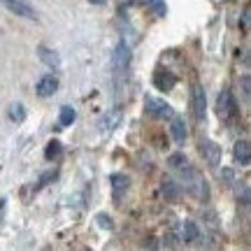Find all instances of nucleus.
I'll list each match as a JSON object with an SVG mask.
<instances>
[{
	"instance_id": "obj_1",
	"label": "nucleus",
	"mask_w": 251,
	"mask_h": 251,
	"mask_svg": "<svg viewBox=\"0 0 251 251\" xmlns=\"http://www.w3.org/2000/svg\"><path fill=\"white\" fill-rule=\"evenodd\" d=\"M216 114H219V119H224V121H230V119H235V114H237V100H235V96L228 89H224L219 93Z\"/></svg>"
},
{
	"instance_id": "obj_2",
	"label": "nucleus",
	"mask_w": 251,
	"mask_h": 251,
	"mask_svg": "<svg viewBox=\"0 0 251 251\" xmlns=\"http://www.w3.org/2000/svg\"><path fill=\"white\" fill-rule=\"evenodd\" d=\"M191 107H193V114H196V121H205L207 117V98H205V89L200 84H193V91H191Z\"/></svg>"
},
{
	"instance_id": "obj_3",
	"label": "nucleus",
	"mask_w": 251,
	"mask_h": 251,
	"mask_svg": "<svg viewBox=\"0 0 251 251\" xmlns=\"http://www.w3.org/2000/svg\"><path fill=\"white\" fill-rule=\"evenodd\" d=\"M0 2H2L12 14L24 17V19H28V21H37V12H35V7H33L28 0H0Z\"/></svg>"
},
{
	"instance_id": "obj_4",
	"label": "nucleus",
	"mask_w": 251,
	"mask_h": 251,
	"mask_svg": "<svg viewBox=\"0 0 251 251\" xmlns=\"http://www.w3.org/2000/svg\"><path fill=\"white\" fill-rule=\"evenodd\" d=\"M144 109H147V114L153 119H170L175 112L172 107L161 98H147L144 100Z\"/></svg>"
},
{
	"instance_id": "obj_5",
	"label": "nucleus",
	"mask_w": 251,
	"mask_h": 251,
	"mask_svg": "<svg viewBox=\"0 0 251 251\" xmlns=\"http://www.w3.org/2000/svg\"><path fill=\"white\" fill-rule=\"evenodd\" d=\"M128 65H130V47L126 42H119L114 54H112V68L117 70V75H124L128 70Z\"/></svg>"
},
{
	"instance_id": "obj_6",
	"label": "nucleus",
	"mask_w": 251,
	"mask_h": 251,
	"mask_svg": "<svg viewBox=\"0 0 251 251\" xmlns=\"http://www.w3.org/2000/svg\"><path fill=\"white\" fill-rule=\"evenodd\" d=\"M200 151L205 156L207 165H212V168H219V165H221V156H224L221 144L212 142V140H200Z\"/></svg>"
},
{
	"instance_id": "obj_7",
	"label": "nucleus",
	"mask_w": 251,
	"mask_h": 251,
	"mask_svg": "<svg viewBox=\"0 0 251 251\" xmlns=\"http://www.w3.org/2000/svg\"><path fill=\"white\" fill-rule=\"evenodd\" d=\"M35 91L40 98H51L56 91H58V77H56V75H45L42 79L37 81Z\"/></svg>"
},
{
	"instance_id": "obj_8",
	"label": "nucleus",
	"mask_w": 251,
	"mask_h": 251,
	"mask_svg": "<svg viewBox=\"0 0 251 251\" xmlns=\"http://www.w3.org/2000/svg\"><path fill=\"white\" fill-rule=\"evenodd\" d=\"M175 84H177V77H175L170 70H163L161 68V70L153 72V86L158 91H172Z\"/></svg>"
},
{
	"instance_id": "obj_9",
	"label": "nucleus",
	"mask_w": 251,
	"mask_h": 251,
	"mask_svg": "<svg viewBox=\"0 0 251 251\" xmlns=\"http://www.w3.org/2000/svg\"><path fill=\"white\" fill-rule=\"evenodd\" d=\"M109 184H112L114 198H117V200H121L124 191H128V186H130V179H128L126 175H121V172H114V175H109Z\"/></svg>"
},
{
	"instance_id": "obj_10",
	"label": "nucleus",
	"mask_w": 251,
	"mask_h": 251,
	"mask_svg": "<svg viewBox=\"0 0 251 251\" xmlns=\"http://www.w3.org/2000/svg\"><path fill=\"white\" fill-rule=\"evenodd\" d=\"M37 56H40V61L49 65L51 70H61V58L56 54L54 49H49V47H37Z\"/></svg>"
},
{
	"instance_id": "obj_11",
	"label": "nucleus",
	"mask_w": 251,
	"mask_h": 251,
	"mask_svg": "<svg viewBox=\"0 0 251 251\" xmlns=\"http://www.w3.org/2000/svg\"><path fill=\"white\" fill-rule=\"evenodd\" d=\"M235 161L240 163V165H249L251 163V147L247 140H240V142H235Z\"/></svg>"
},
{
	"instance_id": "obj_12",
	"label": "nucleus",
	"mask_w": 251,
	"mask_h": 251,
	"mask_svg": "<svg viewBox=\"0 0 251 251\" xmlns=\"http://www.w3.org/2000/svg\"><path fill=\"white\" fill-rule=\"evenodd\" d=\"M170 119H172L170 133H172V137H175V142H177V144H184V140H186V126H184V119L175 117V114H172Z\"/></svg>"
},
{
	"instance_id": "obj_13",
	"label": "nucleus",
	"mask_w": 251,
	"mask_h": 251,
	"mask_svg": "<svg viewBox=\"0 0 251 251\" xmlns=\"http://www.w3.org/2000/svg\"><path fill=\"white\" fill-rule=\"evenodd\" d=\"M161 191H163V196H165V200H177V198H179V186H177V181H172L170 177H163Z\"/></svg>"
},
{
	"instance_id": "obj_14",
	"label": "nucleus",
	"mask_w": 251,
	"mask_h": 251,
	"mask_svg": "<svg viewBox=\"0 0 251 251\" xmlns=\"http://www.w3.org/2000/svg\"><path fill=\"white\" fill-rule=\"evenodd\" d=\"M184 240L186 242H198L200 240V228H198L196 221H184Z\"/></svg>"
},
{
	"instance_id": "obj_15",
	"label": "nucleus",
	"mask_w": 251,
	"mask_h": 251,
	"mask_svg": "<svg viewBox=\"0 0 251 251\" xmlns=\"http://www.w3.org/2000/svg\"><path fill=\"white\" fill-rule=\"evenodd\" d=\"M63 153V144L58 140H51V142L45 147V158L47 161H58Z\"/></svg>"
},
{
	"instance_id": "obj_16",
	"label": "nucleus",
	"mask_w": 251,
	"mask_h": 251,
	"mask_svg": "<svg viewBox=\"0 0 251 251\" xmlns=\"http://www.w3.org/2000/svg\"><path fill=\"white\" fill-rule=\"evenodd\" d=\"M168 165H170L172 170H186L188 168V158L184 153H172L170 158H168Z\"/></svg>"
},
{
	"instance_id": "obj_17",
	"label": "nucleus",
	"mask_w": 251,
	"mask_h": 251,
	"mask_svg": "<svg viewBox=\"0 0 251 251\" xmlns=\"http://www.w3.org/2000/svg\"><path fill=\"white\" fill-rule=\"evenodd\" d=\"M75 119H77V112H75V109H72L70 105L61 107V117H58L61 126H72V124H75Z\"/></svg>"
},
{
	"instance_id": "obj_18",
	"label": "nucleus",
	"mask_w": 251,
	"mask_h": 251,
	"mask_svg": "<svg viewBox=\"0 0 251 251\" xmlns=\"http://www.w3.org/2000/svg\"><path fill=\"white\" fill-rule=\"evenodd\" d=\"M9 119L21 124V121L26 119V109H24V105H19V102L17 105H12V107H9Z\"/></svg>"
},
{
	"instance_id": "obj_19",
	"label": "nucleus",
	"mask_w": 251,
	"mask_h": 251,
	"mask_svg": "<svg viewBox=\"0 0 251 251\" xmlns=\"http://www.w3.org/2000/svg\"><path fill=\"white\" fill-rule=\"evenodd\" d=\"M96 221H98V226L100 228H105V230H112V228H114V219L107 216V214H98L96 216Z\"/></svg>"
},
{
	"instance_id": "obj_20",
	"label": "nucleus",
	"mask_w": 251,
	"mask_h": 251,
	"mask_svg": "<svg viewBox=\"0 0 251 251\" xmlns=\"http://www.w3.org/2000/svg\"><path fill=\"white\" fill-rule=\"evenodd\" d=\"M149 5H151V9L158 14V17L165 14V2H163V0H149Z\"/></svg>"
},
{
	"instance_id": "obj_21",
	"label": "nucleus",
	"mask_w": 251,
	"mask_h": 251,
	"mask_svg": "<svg viewBox=\"0 0 251 251\" xmlns=\"http://www.w3.org/2000/svg\"><path fill=\"white\" fill-rule=\"evenodd\" d=\"M242 93H244V98H249V96H251V81H249V75H244V77H242Z\"/></svg>"
},
{
	"instance_id": "obj_22",
	"label": "nucleus",
	"mask_w": 251,
	"mask_h": 251,
	"mask_svg": "<svg viewBox=\"0 0 251 251\" xmlns=\"http://www.w3.org/2000/svg\"><path fill=\"white\" fill-rule=\"evenodd\" d=\"M51 179H56V170H51V172H47V175H42V179H40V186H45L47 181H51Z\"/></svg>"
},
{
	"instance_id": "obj_23",
	"label": "nucleus",
	"mask_w": 251,
	"mask_h": 251,
	"mask_svg": "<svg viewBox=\"0 0 251 251\" xmlns=\"http://www.w3.org/2000/svg\"><path fill=\"white\" fill-rule=\"evenodd\" d=\"M242 24H244V28L249 26V5L244 7V14H242Z\"/></svg>"
},
{
	"instance_id": "obj_24",
	"label": "nucleus",
	"mask_w": 251,
	"mask_h": 251,
	"mask_svg": "<svg viewBox=\"0 0 251 251\" xmlns=\"http://www.w3.org/2000/svg\"><path fill=\"white\" fill-rule=\"evenodd\" d=\"M5 202H7V200L2 198V200H0V219H2V214H5Z\"/></svg>"
},
{
	"instance_id": "obj_25",
	"label": "nucleus",
	"mask_w": 251,
	"mask_h": 251,
	"mask_svg": "<svg viewBox=\"0 0 251 251\" xmlns=\"http://www.w3.org/2000/svg\"><path fill=\"white\" fill-rule=\"evenodd\" d=\"M91 5H105V2H107V0H89Z\"/></svg>"
}]
</instances>
